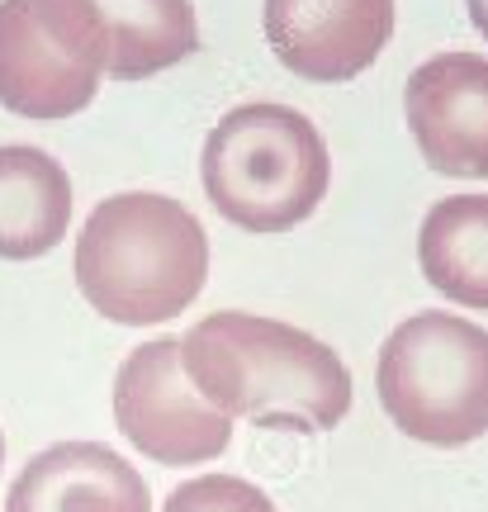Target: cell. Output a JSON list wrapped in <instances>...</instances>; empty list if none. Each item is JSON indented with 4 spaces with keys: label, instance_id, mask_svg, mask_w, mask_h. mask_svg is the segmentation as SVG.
<instances>
[{
    "label": "cell",
    "instance_id": "1",
    "mask_svg": "<svg viewBox=\"0 0 488 512\" xmlns=\"http://www.w3.org/2000/svg\"><path fill=\"white\" fill-rule=\"evenodd\" d=\"M181 366L218 413L256 427L332 432L351 413L342 356L280 318L209 313L181 337Z\"/></svg>",
    "mask_w": 488,
    "mask_h": 512
},
{
    "label": "cell",
    "instance_id": "2",
    "mask_svg": "<svg viewBox=\"0 0 488 512\" xmlns=\"http://www.w3.org/2000/svg\"><path fill=\"white\" fill-rule=\"evenodd\" d=\"M72 266L95 313L119 328H143L176 318L199 299L209 238L181 200L124 190L91 209Z\"/></svg>",
    "mask_w": 488,
    "mask_h": 512
},
{
    "label": "cell",
    "instance_id": "3",
    "mask_svg": "<svg viewBox=\"0 0 488 512\" xmlns=\"http://www.w3.org/2000/svg\"><path fill=\"white\" fill-rule=\"evenodd\" d=\"M204 195L242 233H290L327 200L332 157L313 119L290 105H237L199 152Z\"/></svg>",
    "mask_w": 488,
    "mask_h": 512
},
{
    "label": "cell",
    "instance_id": "4",
    "mask_svg": "<svg viewBox=\"0 0 488 512\" xmlns=\"http://www.w3.org/2000/svg\"><path fill=\"white\" fill-rule=\"evenodd\" d=\"M375 384L403 437L470 446L488 432V332L460 313H413L384 337Z\"/></svg>",
    "mask_w": 488,
    "mask_h": 512
},
{
    "label": "cell",
    "instance_id": "5",
    "mask_svg": "<svg viewBox=\"0 0 488 512\" xmlns=\"http://www.w3.org/2000/svg\"><path fill=\"white\" fill-rule=\"evenodd\" d=\"M109 34L95 0H0V105L34 124L72 119L105 81Z\"/></svg>",
    "mask_w": 488,
    "mask_h": 512
},
{
    "label": "cell",
    "instance_id": "6",
    "mask_svg": "<svg viewBox=\"0 0 488 512\" xmlns=\"http://www.w3.org/2000/svg\"><path fill=\"white\" fill-rule=\"evenodd\" d=\"M114 422L128 446L157 465H204L233 441V418L185 375L181 337H157L124 356L114 375Z\"/></svg>",
    "mask_w": 488,
    "mask_h": 512
},
{
    "label": "cell",
    "instance_id": "7",
    "mask_svg": "<svg viewBox=\"0 0 488 512\" xmlns=\"http://www.w3.org/2000/svg\"><path fill=\"white\" fill-rule=\"evenodd\" d=\"M403 119L432 171L455 181H488V57H427L408 76Z\"/></svg>",
    "mask_w": 488,
    "mask_h": 512
},
{
    "label": "cell",
    "instance_id": "8",
    "mask_svg": "<svg viewBox=\"0 0 488 512\" xmlns=\"http://www.w3.org/2000/svg\"><path fill=\"white\" fill-rule=\"evenodd\" d=\"M266 43L304 81H356L394 38V0H266Z\"/></svg>",
    "mask_w": 488,
    "mask_h": 512
},
{
    "label": "cell",
    "instance_id": "9",
    "mask_svg": "<svg viewBox=\"0 0 488 512\" xmlns=\"http://www.w3.org/2000/svg\"><path fill=\"white\" fill-rule=\"evenodd\" d=\"M5 512H152V494L119 451L62 441L19 470Z\"/></svg>",
    "mask_w": 488,
    "mask_h": 512
},
{
    "label": "cell",
    "instance_id": "10",
    "mask_svg": "<svg viewBox=\"0 0 488 512\" xmlns=\"http://www.w3.org/2000/svg\"><path fill=\"white\" fill-rule=\"evenodd\" d=\"M72 228V176L53 152L29 143L0 147V256L38 261Z\"/></svg>",
    "mask_w": 488,
    "mask_h": 512
},
{
    "label": "cell",
    "instance_id": "11",
    "mask_svg": "<svg viewBox=\"0 0 488 512\" xmlns=\"http://www.w3.org/2000/svg\"><path fill=\"white\" fill-rule=\"evenodd\" d=\"M417 266L436 294L488 313V195H446L417 228Z\"/></svg>",
    "mask_w": 488,
    "mask_h": 512
},
{
    "label": "cell",
    "instance_id": "12",
    "mask_svg": "<svg viewBox=\"0 0 488 512\" xmlns=\"http://www.w3.org/2000/svg\"><path fill=\"white\" fill-rule=\"evenodd\" d=\"M109 34L105 76L147 81L199 48V19L190 0H95Z\"/></svg>",
    "mask_w": 488,
    "mask_h": 512
},
{
    "label": "cell",
    "instance_id": "13",
    "mask_svg": "<svg viewBox=\"0 0 488 512\" xmlns=\"http://www.w3.org/2000/svg\"><path fill=\"white\" fill-rule=\"evenodd\" d=\"M162 512H280L271 498L256 489L252 479L237 475H199L190 484H181L176 494L166 498Z\"/></svg>",
    "mask_w": 488,
    "mask_h": 512
},
{
    "label": "cell",
    "instance_id": "14",
    "mask_svg": "<svg viewBox=\"0 0 488 512\" xmlns=\"http://www.w3.org/2000/svg\"><path fill=\"white\" fill-rule=\"evenodd\" d=\"M465 10H470V24L484 34V43H488V0H465Z\"/></svg>",
    "mask_w": 488,
    "mask_h": 512
},
{
    "label": "cell",
    "instance_id": "15",
    "mask_svg": "<svg viewBox=\"0 0 488 512\" xmlns=\"http://www.w3.org/2000/svg\"><path fill=\"white\" fill-rule=\"evenodd\" d=\"M0 465H5V437H0Z\"/></svg>",
    "mask_w": 488,
    "mask_h": 512
}]
</instances>
